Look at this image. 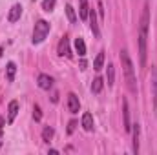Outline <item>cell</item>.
<instances>
[{"mask_svg":"<svg viewBox=\"0 0 157 155\" xmlns=\"http://www.w3.org/2000/svg\"><path fill=\"white\" fill-rule=\"evenodd\" d=\"M148 24H150V6L144 4L143 15H141V22H139V35H137V42H139V64L144 66L146 64V55H148Z\"/></svg>","mask_w":157,"mask_h":155,"instance_id":"obj_1","label":"cell"},{"mask_svg":"<svg viewBox=\"0 0 157 155\" xmlns=\"http://www.w3.org/2000/svg\"><path fill=\"white\" fill-rule=\"evenodd\" d=\"M88 13H90V6H88V0H80V6H78V17L82 20L88 18Z\"/></svg>","mask_w":157,"mask_h":155,"instance_id":"obj_15","label":"cell"},{"mask_svg":"<svg viewBox=\"0 0 157 155\" xmlns=\"http://www.w3.org/2000/svg\"><path fill=\"white\" fill-rule=\"evenodd\" d=\"M68 110H70V113H78V110H80V102H78V97L75 93H70L68 95Z\"/></svg>","mask_w":157,"mask_h":155,"instance_id":"obj_7","label":"cell"},{"mask_svg":"<svg viewBox=\"0 0 157 155\" xmlns=\"http://www.w3.org/2000/svg\"><path fill=\"white\" fill-rule=\"evenodd\" d=\"M66 15H68V18H70L71 24L77 22V13H75V9H73L71 6H66Z\"/></svg>","mask_w":157,"mask_h":155,"instance_id":"obj_22","label":"cell"},{"mask_svg":"<svg viewBox=\"0 0 157 155\" xmlns=\"http://www.w3.org/2000/svg\"><path fill=\"white\" fill-rule=\"evenodd\" d=\"M75 51L78 53V57H84L86 55V44H84V39H75Z\"/></svg>","mask_w":157,"mask_h":155,"instance_id":"obj_19","label":"cell"},{"mask_svg":"<svg viewBox=\"0 0 157 155\" xmlns=\"http://www.w3.org/2000/svg\"><path fill=\"white\" fill-rule=\"evenodd\" d=\"M152 99H154V108L157 112V77L154 68H152Z\"/></svg>","mask_w":157,"mask_h":155,"instance_id":"obj_13","label":"cell"},{"mask_svg":"<svg viewBox=\"0 0 157 155\" xmlns=\"http://www.w3.org/2000/svg\"><path fill=\"white\" fill-rule=\"evenodd\" d=\"M33 119H35L37 122H40V120H42V110H40L39 104H35V106H33Z\"/></svg>","mask_w":157,"mask_h":155,"instance_id":"obj_23","label":"cell"},{"mask_svg":"<svg viewBox=\"0 0 157 155\" xmlns=\"http://www.w3.org/2000/svg\"><path fill=\"white\" fill-rule=\"evenodd\" d=\"M88 18H90V29H91L93 37L99 39V37H101V31H99V24H97V13H95V9H90Z\"/></svg>","mask_w":157,"mask_h":155,"instance_id":"obj_4","label":"cell"},{"mask_svg":"<svg viewBox=\"0 0 157 155\" xmlns=\"http://www.w3.org/2000/svg\"><path fill=\"white\" fill-rule=\"evenodd\" d=\"M75 126H77V122H75V120H70V124H68V133H73V131H75Z\"/></svg>","mask_w":157,"mask_h":155,"instance_id":"obj_24","label":"cell"},{"mask_svg":"<svg viewBox=\"0 0 157 155\" xmlns=\"http://www.w3.org/2000/svg\"><path fill=\"white\" fill-rule=\"evenodd\" d=\"M82 128H84L86 131H91V130H93V115L88 113V112L82 115Z\"/></svg>","mask_w":157,"mask_h":155,"instance_id":"obj_12","label":"cell"},{"mask_svg":"<svg viewBox=\"0 0 157 155\" xmlns=\"http://www.w3.org/2000/svg\"><path fill=\"white\" fill-rule=\"evenodd\" d=\"M122 120H124V131H132V122H130V108L128 100L122 99Z\"/></svg>","mask_w":157,"mask_h":155,"instance_id":"obj_6","label":"cell"},{"mask_svg":"<svg viewBox=\"0 0 157 155\" xmlns=\"http://www.w3.org/2000/svg\"><path fill=\"white\" fill-rule=\"evenodd\" d=\"M102 64H104V51H101V53L95 57V60H93V70H95V71H101V70H102Z\"/></svg>","mask_w":157,"mask_h":155,"instance_id":"obj_20","label":"cell"},{"mask_svg":"<svg viewBox=\"0 0 157 155\" xmlns=\"http://www.w3.org/2000/svg\"><path fill=\"white\" fill-rule=\"evenodd\" d=\"M15 73H17L15 62H7V68H6V78H7V82H13L15 80Z\"/></svg>","mask_w":157,"mask_h":155,"instance_id":"obj_14","label":"cell"},{"mask_svg":"<svg viewBox=\"0 0 157 155\" xmlns=\"http://www.w3.org/2000/svg\"><path fill=\"white\" fill-rule=\"evenodd\" d=\"M55 4H57V0H44V2H42V9H44L46 13H51V11L55 9Z\"/></svg>","mask_w":157,"mask_h":155,"instance_id":"obj_21","label":"cell"},{"mask_svg":"<svg viewBox=\"0 0 157 155\" xmlns=\"http://www.w3.org/2000/svg\"><path fill=\"white\" fill-rule=\"evenodd\" d=\"M37 82H39L40 89H51L53 88V78L49 77V75H46V73H40L39 78H37Z\"/></svg>","mask_w":157,"mask_h":155,"instance_id":"obj_9","label":"cell"},{"mask_svg":"<svg viewBox=\"0 0 157 155\" xmlns=\"http://www.w3.org/2000/svg\"><path fill=\"white\" fill-rule=\"evenodd\" d=\"M106 80H108V86L112 88L113 82H115V66H113V64H108V70H106Z\"/></svg>","mask_w":157,"mask_h":155,"instance_id":"obj_16","label":"cell"},{"mask_svg":"<svg viewBox=\"0 0 157 155\" xmlns=\"http://www.w3.org/2000/svg\"><path fill=\"white\" fill-rule=\"evenodd\" d=\"M20 15H22V6H20V4H15V6L9 9L7 20H9V22H17V20L20 18Z\"/></svg>","mask_w":157,"mask_h":155,"instance_id":"obj_10","label":"cell"},{"mask_svg":"<svg viewBox=\"0 0 157 155\" xmlns=\"http://www.w3.org/2000/svg\"><path fill=\"white\" fill-rule=\"evenodd\" d=\"M102 88H104V80L101 77L93 78V82H91V93H101Z\"/></svg>","mask_w":157,"mask_h":155,"instance_id":"obj_17","label":"cell"},{"mask_svg":"<svg viewBox=\"0 0 157 155\" xmlns=\"http://www.w3.org/2000/svg\"><path fill=\"white\" fill-rule=\"evenodd\" d=\"M59 55L60 57H71V49H70V40H68V37L64 35L62 39H60V42H59Z\"/></svg>","mask_w":157,"mask_h":155,"instance_id":"obj_5","label":"cell"},{"mask_svg":"<svg viewBox=\"0 0 157 155\" xmlns=\"http://www.w3.org/2000/svg\"><path fill=\"white\" fill-rule=\"evenodd\" d=\"M17 115H18V102L17 100H11L9 106H7V124H13Z\"/></svg>","mask_w":157,"mask_h":155,"instance_id":"obj_8","label":"cell"},{"mask_svg":"<svg viewBox=\"0 0 157 155\" xmlns=\"http://www.w3.org/2000/svg\"><path fill=\"white\" fill-rule=\"evenodd\" d=\"M132 131H133V153H139V133H141L139 122L132 124Z\"/></svg>","mask_w":157,"mask_h":155,"instance_id":"obj_11","label":"cell"},{"mask_svg":"<svg viewBox=\"0 0 157 155\" xmlns=\"http://www.w3.org/2000/svg\"><path fill=\"white\" fill-rule=\"evenodd\" d=\"M2 51H4V47H0V57H2Z\"/></svg>","mask_w":157,"mask_h":155,"instance_id":"obj_26","label":"cell"},{"mask_svg":"<svg viewBox=\"0 0 157 155\" xmlns=\"http://www.w3.org/2000/svg\"><path fill=\"white\" fill-rule=\"evenodd\" d=\"M48 33H49V22H46V20H37V24H35V28H33V39H31V42H33V44L44 42V39L48 37Z\"/></svg>","mask_w":157,"mask_h":155,"instance_id":"obj_3","label":"cell"},{"mask_svg":"<svg viewBox=\"0 0 157 155\" xmlns=\"http://www.w3.org/2000/svg\"><path fill=\"white\" fill-rule=\"evenodd\" d=\"M121 64H122V71H124V78H126V86L128 89L137 95V78H135V68H133V62L128 55L126 49L121 51Z\"/></svg>","mask_w":157,"mask_h":155,"instance_id":"obj_2","label":"cell"},{"mask_svg":"<svg viewBox=\"0 0 157 155\" xmlns=\"http://www.w3.org/2000/svg\"><path fill=\"white\" fill-rule=\"evenodd\" d=\"M97 6H99V13H101V17H104V9H102V2H99Z\"/></svg>","mask_w":157,"mask_h":155,"instance_id":"obj_25","label":"cell"},{"mask_svg":"<svg viewBox=\"0 0 157 155\" xmlns=\"http://www.w3.org/2000/svg\"><path fill=\"white\" fill-rule=\"evenodd\" d=\"M53 135H55V130L51 126H44V130H42V141L44 142H49L53 139Z\"/></svg>","mask_w":157,"mask_h":155,"instance_id":"obj_18","label":"cell"}]
</instances>
